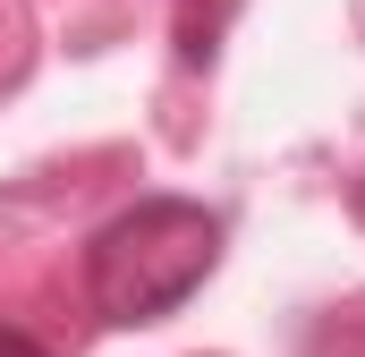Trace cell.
I'll list each match as a JSON object with an SVG mask.
<instances>
[{
  "mask_svg": "<svg viewBox=\"0 0 365 357\" xmlns=\"http://www.w3.org/2000/svg\"><path fill=\"white\" fill-rule=\"evenodd\" d=\"M221 264V221L187 196H145L136 213H119L86 256L93 306L110 323H162L170 306H187L204 289V272Z\"/></svg>",
  "mask_w": 365,
  "mask_h": 357,
  "instance_id": "obj_1",
  "label": "cell"
},
{
  "mask_svg": "<svg viewBox=\"0 0 365 357\" xmlns=\"http://www.w3.org/2000/svg\"><path fill=\"white\" fill-rule=\"evenodd\" d=\"M0 357H51V349H34L26 332H0Z\"/></svg>",
  "mask_w": 365,
  "mask_h": 357,
  "instance_id": "obj_2",
  "label": "cell"
}]
</instances>
